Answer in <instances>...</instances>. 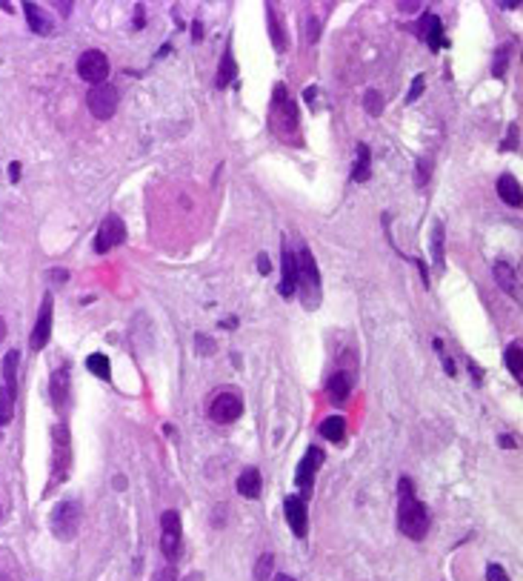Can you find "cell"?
Masks as SVG:
<instances>
[{"mask_svg":"<svg viewBox=\"0 0 523 581\" xmlns=\"http://www.w3.org/2000/svg\"><path fill=\"white\" fill-rule=\"evenodd\" d=\"M495 278L500 284L503 293H509L515 301H520V286H517V273H515V266H509L506 261H498L495 264Z\"/></svg>","mask_w":523,"mask_h":581,"instance_id":"9a60e30c","label":"cell"},{"mask_svg":"<svg viewBox=\"0 0 523 581\" xmlns=\"http://www.w3.org/2000/svg\"><path fill=\"white\" fill-rule=\"evenodd\" d=\"M306 37H309V41H318V21H315V17H309V23H306Z\"/></svg>","mask_w":523,"mask_h":581,"instance_id":"74e56055","label":"cell"},{"mask_svg":"<svg viewBox=\"0 0 523 581\" xmlns=\"http://www.w3.org/2000/svg\"><path fill=\"white\" fill-rule=\"evenodd\" d=\"M195 344H198L201 350H203L201 355H212V353H215V344H212V341H209L206 335H195Z\"/></svg>","mask_w":523,"mask_h":581,"instance_id":"d590c367","label":"cell"},{"mask_svg":"<svg viewBox=\"0 0 523 581\" xmlns=\"http://www.w3.org/2000/svg\"><path fill=\"white\" fill-rule=\"evenodd\" d=\"M363 106H366V112L372 115V118H378V115L383 112V98H380V92L378 89H369L363 95Z\"/></svg>","mask_w":523,"mask_h":581,"instance_id":"1f68e13d","label":"cell"},{"mask_svg":"<svg viewBox=\"0 0 523 581\" xmlns=\"http://www.w3.org/2000/svg\"><path fill=\"white\" fill-rule=\"evenodd\" d=\"M272 124L278 129L280 138L286 141H298V106L292 101V95L283 83L275 86V98H272Z\"/></svg>","mask_w":523,"mask_h":581,"instance_id":"3957f363","label":"cell"},{"mask_svg":"<svg viewBox=\"0 0 523 581\" xmlns=\"http://www.w3.org/2000/svg\"><path fill=\"white\" fill-rule=\"evenodd\" d=\"M77 75H81L83 81L92 83V86L106 83V77H109V57L101 49H86L81 55V61H77Z\"/></svg>","mask_w":523,"mask_h":581,"instance_id":"52a82bcc","label":"cell"},{"mask_svg":"<svg viewBox=\"0 0 523 581\" xmlns=\"http://www.w3.org/2000/svg\"><path fill=\"white\" fill-rule=\"evenodd\" d=\"M509 52H512V43H503V46L495 52V61H492V75H495V77H503V75H506Z\"/></svg>","mask_w":523,"mask_h":581,"instance_id":"f1b7e54d","label":"cell"},{"mask_svg":"<svg viewBox=\"0 0 523 581\" xmlns=\"http://www.w3.org/2000/svg\"><path fill=\"white\" fill-rule=\"evenodd\" d=\"M12 415H14V393L9 386H0V427L9 424Z\"/></svg>","mask_w":523,"mask_h":581,"instance_id":"4316f807","label":"cell"},{"mask_svg":"<svg viewBox=\"0 0 523 581\" xmlns=\"http://www.w3.org/2000/svg\"><path fill=\"white\" fill-rule=\"evenodd\" d=\"M506 370L515 375V381H520V373H523V353H520V344H509L506 346Z\"/></svg>","mask_w":523,"mask_h":581,"instance_id":"484cf974","label":"cell"},{"mask_svg":"<svg viewBox=\"0 0 523 581\" xmlns=\"http://www.w3.org/2000/svg\"><path fill=\"white\" fill-rule=\"evenodd\" d=\"M323 464V450H318V447H309V453L303 455V461H300V467H298V473H295V484L303 490V495H309L312 493V484H315V473H318V467Z\"/></svg>","mask_w":523,"mask_h":581,"instance_id":"8fae6325","label":"cell"},{"mask_svg":"<svg viewBox=\"0 0 523 581\" xmlns=\"http://www.w3.org/2000/svg\"><path fill=\"white\" fill-rule=\"evenodd\" d=\"M266 17H269V35H272V43H275V49L280 52V49H286V41H283V32H280V23H278V17H275V9H272V3L266 6Z\"/></svg>","mask_w":523,"mask_h":581,"instance_id":"83f0119b","label":"cell"},{"mask_svg":"<svg viewBox=\"0 0 523 581\" xmlns=\"http://www.w3.org/2000/svg\"><path fill=\"white\" fill-rule=\"evenodd\" d=\"M240 413H243V401L235 393H221V395L212 398V404H209V415H212V421H218V424L238 421Z\"/></svg>","mask_w":523,"mask_h":581,"instance_id":"30bf717a","label":"cell"},{"mask_svg":"<svg viewBox=\"0 0 523 581\" xmlns=\"http://www.w3.org/2000/svg\"><path fill=\"white\" fill-rule=\"evenodd\" d=\"M275 581H295V578H292V575H278Z\"/></svg>","mask_w":523,"mask_h":581,"instance_id":"7dc6e473","label":"cell"},{"mask_svg":"<svg viewBox=\"0 0 523 581\" xmlns=\"http://www.w3.org/2000/svg\"><path fill=\"white\" fill-rule=\"evenodd\" d=\"M72 470V438H69V427L61 424L54 430V453H52V484L63 481Z\"/></svg>","mask_w":523,"mask_h":581,"instance_id":"8992f818","label":"cell"},{"mask_svg":"<svg viewBox=\"0 0 523 581\" xmlns=\"http://www.w3.org/2000/svg\"><path fill=\"white\" fill-rule=\"evenodd\" d=\"M52 338V295H43V304H41V315L34 321V329H32V350H43Z\"/></svg>","mask_w":523,"mask_h":581,"instance_id":"4fadbf2b","label":"cell"},{"mask_svg":"<svg viewBox=\"0 0 523 581\" xmlns=\"http://www.w3.org/2000/svg\"><path fill=\"white\" fill-rule=\"evenodd\" d=\"M52 278H57V281H66V273H63V269H61V273H57V269H54V273H52Z\"/></svg>","mask_w":523,"mask_h":581,"instance_id":"f6af8a7d","label":"cell"},{"mask_svg":"<svg viewBox=\"0 0 523 581\" xmlns=\"http://www.w3.org/2000/svg\"><path fill=\"white\" fill-rule=\"evenodd\" d=\"M272 567H275V555L272 553H263L258 558V564H255V581H269V575H272Z\"/></svg>","mask_w":523,"mask_h":581,"instance_id":"4dcf8cb0","label":"cell"},{"mask_svg":"<svg viewBox=\"0 0 523 581\" xmlns=\"http://www.w3.org/2000/svg\"><path fill=\"white\" fill-rule=\"evenodd\" d=\"M23 9H26V21H29V26H32L37 35H52V21L43 14L41 6H37V3H23Z\"/></svg>","mask_w":523,"mask_h":581,"instance_id":"cb8c5ba5","label":"cell"},{"mask_svg":"<svg viewBox=\"0 0 523 581\" xmlns=\"http://www.w3.org/2000/svg\"><path fill=\"white\" fill-rule=\"evenodd\" d=\"M52 401H54L57 410H63V406L69 404V370L66 366L54 370V375H52Z\"/></svg>","mask_w":523,"mask_h":581,"instance_id":"e0dca14e","label":"cell"},{"mask_svg":"<svg viewBox=\"0 0 523 581\" xmlns=\"http://www.w3.org/2000/svg\"><path fill=\"white\" fill-rule=\"evenodd\" d=\"M9 175H12V181H17V178H21V164H12V169H9Z\"/></svg>","mask_w":523,"mask_h":581,"instance_id":"7bdbcfd3","label":"cell"},{"mask_svg":"<svg viewBox=\"0 0 523 581\" xmlns=\"http://www.w3.org/2000/svg\"><path fill=\"white\" fill-rule=\"evenodd\" d=\"M238 77V66H235V55H232V46H226L223 52V61H221V69H218V77H215V86L223 89L229 86L232 81Z\"/></svg>","mask_w":523,"mask_h":581,"instance_id":"7402d4cb","label":"cell"},{"mask_svg":"<svg viewBox=\"0 0 523 581\" xmlns=\"http://www.w3.org/2000/svg\"><path fill=\"white\" fill-rule=\"evenodd\" d=\"M498 195L503 204H509V206H520L523 195H520V181L515 175H500L498 178Z\"/></svg>","mask_w":523,"mask_h":581,"instance_id":"ac0fdd59","label":"cell"},{"mask_svg":"<svg viewBox=\"0 0 523 581\" xmlns=\"http://www.w3.org/2000/svg\"><path fill=\"white\" fill-rule=\"evenodd\" d=\"M369 175H372V152L366 144H358V161L352 166V181L363 184V181H369Z\"/></svg>","mask_w":523,"mask_h":581,"instance_id":"ffe728a7","label":"cell"},{"mask_svg":"<svg viewBox=\"0 0 523 581\" xmlns=\"http://www.w3.org/2000/svg\"><path fill=\"white\" fill-rule=\"evenodd\" d=\"M126 241V224L118 218V215H109L103 218L101 229H98V238H94V253H109V249L121 246Z\"/></svg>","mask_w":523,"mask_h":581,"instance_id":"9c48e42d","label":"cell"},{"mask_svg":"<svg viewBox=\"0 0 523 581\" xmlns=\"http://www.w3.org/2000/svg\"><path fill=\"white\" fill-rule=\"evenodd\" d=\"M86 370H89L92 375L103 378V381H109V378H112V364H109V358H106L103 353L89 355V358H86Z\"/></svg>","mask_w":523,"mask_h":581,"instance_id":"d4e9b609","label":"cell"},{"mask_svg":"<svg viewBox=\"0 0 523 581\" xmlns=\"http://www.w3.org/2000/svg\"><path fill=\"white\" fill-rule=\"evenodd\" d=\"M349 393H352V375L349 373H335L329 378V395H332V401L343 404L349 398Z\"/></svg>","mask_w":523,"mask_h":581,"instance_id":"603a6c76","label":"cell"},{"mask_svg":"<svg viewBox=\"0 0 523 581\" xmlns=\"http://www.w3.org/2000/svg\"><path fill=\"white\" fill-rule=\"evenodd\" d=\"M500 447H506V450H512V447H517V441H515L512 435H500Z\"/></svg>","mask_w":523,"mask_h":581,"instance_id":"b9f144b4","label":"cell"},{"mask_svg":"<svg viewBox=\"0 0 523 581\" xmlns=\"http://www.w3.org/2000/svg\"><path fill=\"white\" fill-rule=\"evenodd\" d=\"M503 149H517V126H509V138L503 144Z\"/></svg>","mask_w":523,"mask_h":581,"instance_id":"f35d334b","label":"cell"},{"mask_svg":"<svg viewBox=\"0 0 523 581\" xmlns=\"http://www.w3.org/2000/svg\"><path fill=\"white\" fill-rule=\"evenodd\" d=\"M269 269H272V264H269V258H266V255H260V258H258V273H263V275H266Z\"/></svg>","mask_w":523,"mask_h":581,"instance_id":"ab89813d","label":"cell"},{"mask_svg":"<svg viewBox=\"0 0 523 581\" xmlns=\"http://www.w3.org/2000/svg\"><path fill=\"white\" fill-rule=\"evenodd\" d=\"M49 527L61 541H72L77 527H81V504H77V501H61V504L52 510Z\"/></svg>","mask_w":523,"mask_h":581,"instance_id":"5b68a950","label":"cell"},{"mask_svg":"<svg viewBox=\"0 0 523 581\" xmlns=\"http://www.w3.org/2000/svg\"><path fill=\"white\" fill-rule=\"evenodd\" d=\"M298 289H300V301H303L306 309L320 306V298H323L320 273H318L315 255L309 253V249H300L298 253Z\"/></svg>","mask_w":523,"mask_h":581,"instance_id":"7a4b0ae2","label":"cell"},{"mask_svg":"<svg viewBox=\"0 0 523 581\" xmlns=\"http://www.w3.org/2000/svg\"><path fill=\"white\" fill-rule=\"evenodd\" d=\"M238 493L243 498H258L260 495V470L258 467H249L238 475Z\"/></svg>","mask_w":523,"mask_h":581,"instance_id":"d6986e66","label":"cell"},{"mask_svg":"<svg viewBox=\"0 0 523 581\" xmlns=\"http://www.w3.org/2000/svg\"><path fill=\"white\" fill-rule=\"evenodd\" d=\"M17 358H21V355H17L14 350L3 358V378H6V384H3V386H9L12 393L17 390V381H14V373H17Z\"/></svg>","mask_w":523,"mask_h":581,"instance_id":"f546056e","label":"cell"},{"mask_svg":"<svg viewBox=\"0 0 523 581\" xmlns=\"http://www.w3.org/2000/svg\"><path fill=\"white\" fill-rule=\"evenodd\" d=\"M283 513H286V524L292 527V533L298 538L306 535V504H303V498L300 495H289L283 501Z\"/></svg>","mask_w":523,"mask_h":581,"instance_id":"5bb4252c","label":"cell"},{"mask_svg":"<svg viewBox=\"0 0 523 581\" xmlns=\"http://www.w3.org/2000/svg\"><path fill=\"white\" fill-rule=\"evenodd\" d=\"M118 104H121V92H118V86H112L109 81L92 86L89 95H86V106H89V112L98 121H109L112 115L118 112Z\"/></svg>","mask_w":523,"mask_h":581,"instance_id":"277c9868","label":"cell"},{"mask_svg":"<svg viewBox=\"0 0 523 581\" xmlns=\"http://www.w3.org/2000/svg\"><path fill=\"white\" fill-rule=\"evenodd\" d=\"M486 581H509V575H506V570H503L500 564H489V570H486Z\"/></svg>","mask_w":523,"mask_h":581,"instance_id":"e575fe53","label":"cell"},{"mask_svg":"<svg viewBox=\"0 0 523 581\" xmlns=\"http://www.w3.org/2000/svg\"><path fill=\"white\" fill-rule=\"evenodd\" d=\"M154 581H174V570H172V567L161 570V573H158V578H154Z\"/></svg>","mask_w":523,"mask_h":581,"instance_id":"60d3db41","label":"cell"},{"mask_svg":"<svg viewBox=\"0 0 523 581\" xmlns=\"http://www.w3.org/2000/svg\"><path fill=\"white\" fill-rule=\"evenodd\" d=\"M161 550L166 558H174L181 553V541H183V527H181V515L174 513V510H166L161 515Z\"/></svg>","mask_w":523,"mask_h":581,"instance_id":"ba28073f","label":"cell"},{"mask_svg":"<svg viewBox=\"0 0 523 581\" xmlns=\"http://www.w3.org/2000/svg\"><path fill=\"white\" fill-rule=\"evenodd\" d=\"M280 286H278V293L283 298H292L298 293V255L283 244V253H280Z\"/></svg>","mask_w":523,"mask_h":581,"instance_id":"7c38bea8","label":"cell"},{"mask_svg":"<svg viewBox=\"0 0 523 581\" xmlns=\"http://www.w3.org/2000/svg\"><path fill=\"white\" fill-rule=\"evenodd\" d=\"M429 181V161H418V186Z\"/></svg>","mask_w":523,"mask_h":581,"instance_id":"8d00e7d4","label":"cell"},{"mask_svg":"<svg viewBox=\"0 0 523 581\" xmlns=\"http://www.w3.org/2000/svg\"><path fill=\"white\" fill-rule=\"evenodd\" d=\"M201 578H203V575H201V573H192V575H186V578H183V581H201Z\"/></svg>","mask_w":523,"mask_h":581,"instance_id":"bcb514c9","label":"cell"},{"mask_svg":"<svg viewBox=\"0 0 523 581\" xmlns=\"http://www.w3.org/2000/svg\"><path fill=\"white\" fill-rule=\"evenodd\" d=\"M420 37L426 43H429L432 52H438L443 46V23H440V17L438 14H426L423 17V23H420Z\"/></svg>","mask_w":523,"mask_h":581,"instance_id":"2e32d148","label":"cell"},{"mask_svg":"<svg viewBox=\"0 0 523 581\" xmlns=\"http://www.w3.org/2000/svg\"><path fill=\"white\" fill-rule=\"evenodd\" d=\"M432 253H435V264L440 266L443 264V226L440 224H435L432 229Z\"/></svg>","mask_w":523,"mask_h":581,"instance_id":"d6a6232c","label":"cell"},{"mask_svg":"<svg viewBox=\"0 0 523 581\" xmlns=\"http://www.w3.org/2000/svg\"><path fill=\"white\" fill-rule=\"evenodd\" d=\"M423 86H426V77H423V75H415V83H412L409 95H406V104H415V101H418V95L423 92Z\"/></svg>","mask_w":523,"mask_h":581,"instance_id":"836d02e7","label":"cell"},{"mask_svg":"<svg viewBox=\"0 0 523 581\" xmlns=\"http://www.w3.org/2000/svg\"><path fill=\"white\" fill-rule=\"evenodd\" d=\"M398 490H400V504H398V527L406 538L420 541L429 530V513L420 501L415 498V487H412V478H400L398 481Z\"/></svg>","mask_w":523,"mask_h":581,"instance_id":"6da1fadb","label":"cell"},{"mask_svg":"<svg viewBox=\"0 0 523 581\" xmlns=\"http://www.w3.org/2000/svg\"><path fill=\"white\" fill-rule=\"evenodd\" d=\"M320 435H323L326 441H332V444H340V441L346 438V421H343V415H329V418H323V424H320Z\"/></svg>","mask_w":523,"mask_h":581,"instance_id":"44dd1931","label":"cell"},{"mask_svg":"<svg viewBox=\"0 0 523 581\" xmlns=\"http://www.w3.org/2000/svg\"><path fill=\"white\" fill-rule=\"evenodd\" d=\"M3 338H6V321L0 318V341H3Z\"/></svg>","mask_w":523,"mask_h":581,"instance_id":"ee69618b","label":"cell"},{"mask_svg":"<svg viewBox=\"0 0 523 581\" xmlns=\"http://www.w3.org/2000/svg\"><path fill=\"white\" fill-rule=\"evenodd\" d=\"M0 581H12V578L9 575H0Z\"/></svg>","mask_w":523,"mask_h":581,"instance_id":"c3c4849f","label":"cell"}]
</instances>
